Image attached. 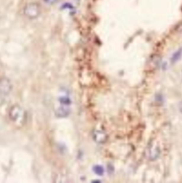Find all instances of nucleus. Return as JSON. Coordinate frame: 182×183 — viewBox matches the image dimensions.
Here are the masks:
<instances>
[{"mask_svg": "<svg viewBox=\"0 0 182 183\" xmlns=\"http://www.w3.org/2000/svg\"><path fill=\"white\" fill-rule=\"evenodd\" d=\"M9 118L14 123L22 126L26 121V113L20 105H14L9 110Z\"/></svg>", "mask_w": 182, "mask_h": 183, "instance_id": "obj_1", "label": "nucleus"}, {"mask_svg": "<svg viewBox=\"0 0 182 183\" xmlns=\"http://www.w3.org/2000/svg\"><path fill=\"white\" fill-rule=\"evenodd\" d=\"M24 15L28 18L34 19L38 17L41 14V7L37 3H29L25 7L24 10Z\"/></svg>", "mask_w": 182, "mask_h": 183, "instance_id": "obj_2", "label": "nucleus"}, {"mask_svg": "<svg viewBox=\"0 0 182 183\" xmlns=\"http://www.w3.org/2000/svg\"><path fill=\"white\" fill-rule=\"evenodd\" d=\"M13 86L11 81L7 78H0V95L7 96L12 92Z\"/></svg>", "mask_w": 182, "mask_h": 183, "instance_id": "obj_3", "label": "nucleus"}, {"mask_svg": "<svg viewBox=\"0 0 182 183\" xmlns=\"http://www.w3.org/2000/svg\"><path fill=\"white\" fill-rule=\"evenodd\" d=\"M55 113L58 118H66L70 113V108L68 105H60L55 110Z\"/></svg>", "mask_w": 182, "mask_h": 183, "instance_id": "obj_4", "label": "nucleus"}, {"mask_svg": "<svg viewBox=\"0 0 182 183\" xmlns=\"http://www.w3.org/2000/svg\"><path fill=\"white\" fill-rule=\"evenodd\" d=\"M93 140L98 143H105L107 140V135L104 131L96 130L93 132Z\"/></svg>", "mask_w": 182, "mask_h": 183, "instance_id": "obj_5", "label": "nucleus"}, {"mask_svg": "<svg viewBox=\"0 0 182 183\" xmlns=\"http://www.w3.org/2000/svg\"><path fill=\"white\" fill-rule=\"evenodd\" d=\"M58 101L60 105H68V106H70V104H71V100H70V98L69 97V96L66 94H64L61 95V96H60L59 97H58Z\"/></svg>", "mask_w": 182, "mask_h": 183, "instance_id": "obj_6", "label": "nucleus"}, {"mask_svg": "<svg viewBox=\"0 0 182 183\" xmlns=\"http://www.w3.org/2000/svg\"><path fill=\"white\" fill-rule=\"evenodd\" d=\"M93 170H94L95 173H96L98 175H102L104 173V169L100 165H95L93 168Z\"/></svg>", "mask_w": 182, "mask_h": 183, "instance_id": "obj_7", "label": "nucleus"}, {"mask_svg": "<svg viewBox=\"0 0 182 183\" xmlns=\"http://www.w3.org/2000/svg\"><path fill=\"white\" fill-rule=\"evenodd\" d=\"M181 53H182V49H180V50H178V52H176L174 54V56H173L172 59H171V61H172L173 62H176V61H177L178 60L181 58Z\"/></svg>", "mask_w": 182, "mask_h": 183, "instance_id": "obj_8", "label": "nucleus"}, {"mask_svg": "<svg viewBox=\"0 0 182 183\" xmlns=\"http://www.w3.org/2000/svg\"><path fill=\"white\" fill-rule=\"evenodd\" d=\"M45 1H46V2H47V3H55V2H56L57 0H45Z\"/></svg>", "mask_w": 182, "mask_h": 183, "instance_id": "obj_9", "label": "nucleus"}, {"mask_svg": "<svg viewBox=\"0 0 182 183\" xmlns=\"http://www.w3.org/2000/svg\"><path fill=\"white\" fill-rule=\"evenodd\" d=\"M179 110H180V112L182 113V101L180 103V104H179Z\"/></svg>", "mask_w": 182, "mask_h": 183, "instance_id": "obj_10", "label": "nucleus"}]
</instances>
